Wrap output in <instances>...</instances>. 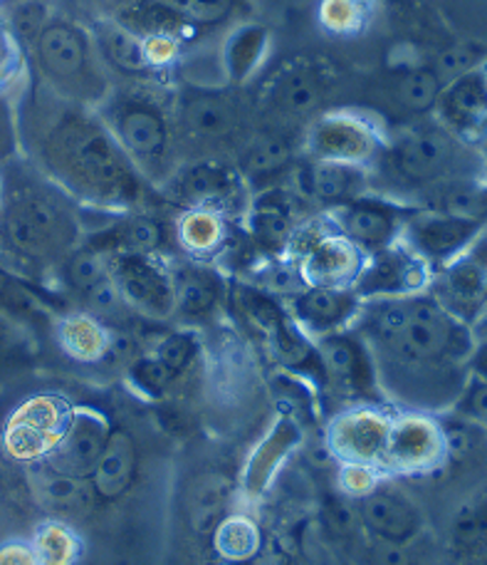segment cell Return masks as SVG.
I'll use <instances>...</instances> for the list:
<instances>
[{
  "instance_id": "obj_37",
  "label": "cell",
  "mask_w": 487,
  "mask_h": 565,
  "mask_svg": "<svg viewBox=\"0 0 487 565\" xmlns=\"http://www.w3.org/2000/svg\"><path fill=\"white\" fill-rule=\"evenodd\" d=\"M270 395L278 407V415L294 419L304 431L320 422V390L310 380L288 370H278L270 377Z\"/></svg>"
},
{
  "instance_id": "obj_29",
  "label": "cell",
  "mask_w": 487,
  "mask_h": 565,
  "mask_svg": "<svg viewBox=\"0 0 487 565\" xmlns=\"http://www.w3.org/2000/svg\"><path fill=\"white\" fill-rule=\"evenodd\" d=\"M174 238L184 256L216 264L232 241V218L213 209H184L174 224Z\"/></svg>"
},
{
  "instance_id": "obj_55",
  "label": "cell",
  "mask_w": 487,
  "mask_h": 565,
  "mask_svg": "<svg viewBox=\"0 0 487 565\" xmlns=\"http://www.w3.org/2000/svg\"><path fill=\"white\" fill-rule=\"evenodd\" d=\"M478 157H480V164H483L485 179H487V135H485V139L478 145Z\"/></svg>"
},
{
  "instance_id": "obj_45",
  "label": "cell",
  "mask_w": 487,
  "mask_h": 565,
  "mask_svg": "<svg viewBox=\"0 0 487 565\" xmlns=\"http://www.w3.org/2000/svg\"><path fill=\"white\" fill-rule=\"evenodd\" d=\"M371 8L374 0H322L320 23L332 35H357L367 28Z\"/></svg>"
},
{
  "instance_id": "obj_32",
  "label": "cell",
  "mask_w": 487,
  "mask_h": 565,
  "mask_svg": "<svg viewBox=\"0 0 487 565\" xmlns=\"http://www.w3.org/2000/svg\"><path fill=\"white\" fill-rule=\"evenodd\" d=\"M270 50L268 28L258 23L238 25L220 47V70L226 83L246 85L266 65Z\"/></svg>"
},
{
  "instance_id": "obj_2",
  "label": "cell",
  "mask_w": 487,
  "mask_h": 565,
  "mask_svg": "<svg viewBox=\"0 0 487 565\" xmlns=\"http://www.w3.org/2000/svg\"><path fill=\"white\" fill-rule=\"evenodd\" d=\"M47 97L35 137L43 174L97 214H134L154 204V186L141 177L97 109L67 103L50 89Z\"/></svg>"
},
{
  "instance_id": "obj_46",
  "label": "cell",
  "mask_w": 487,
  "mask_h": 565,
  "mask_svg": "<svg viewBox=\"0 0 487 565\" xmlns=\"http://www.w3.org/2000/svg\"><path fill=\"white\" fill-rule=\"evenodd\" d=\"M50 10L43 3V0H20V3L13 6L8 15V30L10 35L18 40L20 47H30L37 43V38L50 23Z\"/></svg>"
},
{
  "instance_id": "obj_35",
  "label": "cell",
  "mask_w": 487,
  "mask_h": 565,
  "mask_svg": "<svg viewBox=\"0 0 487 565\" xmlns=\"http://www.w3.org/2000/svg\"><path fill=\"white\" fill-rule=\"evenodd\" d=\"M322 97V77L310 65H292L272 79L268 89L270 107L282 117L300 119L314 113Z\"/></svg>"
},
{
  "instance_id": "obj_50",
  "label": "cell",
  "mask_w": 487,
  "mask_h": 565,
  "mask_svg": "<svg viewBox=\"0 0 487 565\" xmlns=\"http://www.w3.org/2000/svg\"><path fill=\"white\" fill-rule=\"evenodd\" d=\"M191 25H210L228 15L232 0H169Z\"/></svg>"
},
{
  "instance_id": "obj_14",
  "label": "cell",
  "mask_w": 487,
  "mask_h": 565,
  "mask_svg": "<svg viewBox=\"0 0 487 565\" xmlns=\"http://www.w3.org/2000/svg\"><path fill=\"white\" fill-rule=\"evenodd\" d=\"M164 194L184 209H213L230 218H242L252 191L240 169L223 161H196L171 174Z\"/></svg>"
},
{
  "instance_id": "obj_36",
  "label": "cell",
  "mask_w": 487,
  "mask_h": 565,
  "mask_svg": "<svg viewBox=\"0 0 487 565\" xmlns=\"http://www.w3.org/2000/svg\"><path fill=\"white\" fill-rule=\"evenodd\" d=\"M117 23L125 25L139 38H159L169 35L184 43L191 23L169 3V0H137V3L121 10Z\"/></svg>"
},
{
  "instance_id": "obj_51",
  "label": "cell",
  "mask_w": 487,
  "mask_h": 565,
  "mask_svg": "<svg viewBox=\"0 0 487 565\" xmlns=\"http://www.w3.org/2000/svg\"><path fill=\"white\" fill-rule=\"evenodd\" d=\"M20 65H23V47L10 35L8 25H0V89L18 77Z\"/></svg>"
},
{
  "instance_id": "obj_6",
  "label": "cell",
  "mask_w": 487,
  "mask_h": 565,
  "mask_svg": "<svg viewBox=\"0 0 487 565\" xmlns=\"http://www.w3.org/2000/svg\"><path fill=\"white\" fill-rule=\"evenodd\" d=\"M228 302L280 370L310 380L320 392L327 390L317 342L297 328L282 298L260 288L258 282H232Z\"/></svg>"
},
{
  "instance_id": "obj_13",
  "label": "cell",
  "mask_w": 487,
  "mask_h": 565,
  "mask_svg": "<svg viewBox=\"0 0 487 565\" xmlns=\"http://www.w3.org/2000/svg\"><path fill=\"white\" fill-rule=\"evenodd\" d=\"M393 412L396 407L391 405L342 407L324 424V449L339 467L359 463V467L381 469Z\"/></svg>"
},
{
  "instance_id": "obj_4",
  "label": "cell",
  "mask_w": 487,
  "mask_h": 565,
  "mask_svg": "<svg viewBox=\"0 0 487 565\" xmlns=\"http://www.w3.org/2000/svg\"><path fill=\"white\" fill-rule=\"evenodd\" d=\"M371 177H381L391 186V199L411 204V196H421L415 206L431 199L435 191L455 181L485 179L478 149L463 145L433 117L405 125L389 137Z\"/></svg>"
},
{
  "instance_id": "obj_53",
  "label": "cell",
  "mask_w": 487,
  "mask_h": 565,
  "mask_svg": "<svg viewBox=\"0 0 487 565\" xmlns=\"http://www.w3.org/2000/svg\"><path fill=\"white\" fill-rule=\"evenodd\" d=\"M468 372L473 377H483L487 380V338L475 342V350L468 362Z\"/></svg>"
},
{
  "instance_id": "obj_43",
  "label": "cell",
  "mask_w": 487,
  "mask_h": 565,
  "mask_svg": "<svg viewBox=\"0 0 487 565\" xmlns=\"http://www.w3.org/2000/svg\"><path fill=\"white\" fill-rule=\"evenodd\" d=\"M63 270H65V280L83 298H87L89 292H95L101 282H107L111 278L109 256L87 244H79L73 254L65 258Z\"/></svg>"
},
{
  "instance_id": "obj_40",
  "label": "cell",
  "mask_w": 487,
  "mask_h": 565,
  "mask_svg": "<svg viewBox=\"0 0 487 565\" xmlns=\"http://www.w3.org/2000/svg\"><path fill=\"white\" fill-rule=\"evenodd\" d=\"M40 565H77L85 553V541L67 521L50 519L30 539Z\"/></svg>"
},
{
  "instance_id": "obj_5",
  "label": "cell",
  "mask_w": 487,
  "mask_h": 565,
  "mask_svg": "<svg viewBox=\"0 0 487 565\" xmlns=\"http://www.w3.org/2000/svg\"><path fill=\"white\" fill-rule=\"evenodd\" d=\"M33 53L53 95L89 109H99L109 99V67L99 55L95 38L79 25L69 20H50Z\"/></svg>"
},
{
  "instance_id": "obj_31",
  "label": "cell",
  "mask_w": 487,
  "mask_h": 565,
  "mask_svg": "<svg viewBox=\"0 0 487 565\" xmlns=\"http://www.w3.org/2000/svg\"><path fill=\"white\" fill-rule=\"evenodd\" d=\"M55 335L67 358L97 365L115 350V335L93 312H67L57 320Z\"/></svg>"
},
{
  "instance_id": "obj_17",
  "label": "cell",
  "mask_w": 487,
  "mask_h": 565,
  "mask_svg": "<svg viewBox=\"0 0 487 565\" xmlns=\"http://www.w3.org/2000/svg\"><path fill=\"white\" fill-rule=\"evenodd\" d=\"M433 276L435 270L401 238L389 248H381L377 254L367 256L351 290L364 302L409 298L419 296V292H429L433 286Z\"/></svg>"
},
{
  "instance_id": "obj_8",
  "label": "cell",
  "mask_w": 487,
  "mask_h": 565,
  "mask_svg": "<svg viewBox=\"0 0 487 565\" xmlns=\"http://www.w3.org/2000/svg\"><path fill=\"white\" fill-rule=\"evenodd\" d=\"M304 286L354 288L367 256L332 226L327 214L304 218L288 246Z\"/></svg>"
},
{
  "instance_id": "obj_7",
  "label": "cell",
  "mask_w": 487,
  "mask_h": 565,
  "mask_svg": "<svg viewBox=\"0 0 487 565\" xmlns=\"http://www.w3.org/2000/svg\"><path fill=\"white\" fill-rule=\"evenodd\" d=\"M109 132L151 186L171 179V127L156 99L144 93H111L99 109Z\"/></svg>"
},
{
  "instance_id": "obj_42",
  "label": "cell",
  "mask_w": 487,
  "mask_h": 565,
  "mask_svg": "<svg viewBox=\"0 0 487 565\" xmlns=\"http://www.w3.org/2000/svg\"><path fill=\"white\" fill-rule=\"evenodd\" d=\"M176 382L178 377L154 355V352L139 355L127 365V385L131 392H137L141 399H166L169 392L176 387Z\"/></svg>"
},
{
  "instance_id": "obj_18",
  "label": "cell",
  "mask_w": 487,
  "mask_h": 565,
  "mask_svg": "<svg viewBox=\"0 0 487 565\" xmlns=\"http://www.w3.org/2000/svg\"><path fill=\"white\" fill-rule=\"evenodd\" d=\"M485 226L487 224L480 218L419 206L411 214V218L405 221L401 238L433 270H441L453 258H458L483 234Z\"/></svg>"
},
{
  "instance_id": "obj_38",
  "label": "cell",
  "mask_w": 487,
  "mask_h": 565,
  "mask_svg": "<svg viewBox=\"0 0 487 565\" xmlns=\"http://www.w3.org/2000/svg\"><path fill=\"white\" fill-rule=\"evenodd\" d=\"M213 548L223 561L246 563L252 561L262 548V529L250 513H228L216 531H213Z\"/></svg>"
},
{
  "instance_id": "obj_11",
  "label": "cell",
  "mask_w": 487,
  "mask_h": 565,
  "mask_svg": "<svg viewBox=\"0 0 487 565\" xmlns=\"http://www.w3.org/2000/svg\"><path fill=\"white\" fill-rule=\"evenodd\" d=\"M324 367L327 390L324 395H334L347 405H389L383 395L377 365L371 350L354 328L332 332L314 340Z\"/></svg>"
},
{
  "instance_id": "obj_10",
  "label": "cell",
  "mask_w": 487,
  "mask_h": 565,
  "mask_svg": "<svg viewBox=\"0 0 487 565\" xmlns=\"http://www.w3.org/2000/svg\"><path fill=\"white\" fill-rule=\"evenodd\" d=\"M451 461L448 437L441 415L415 409H396L381 471L387 479L429 477Z\"/></svg>"
},
{
  "instance_id": "obj_41",
  "label": "cell",
  "mask_w": 487,
  "mask_h": 565,
  "mask_svg": "<svg viewBox=\"0 0 487 565\" xmlns=\"http://www.w3.org/2000/svg\"><path fill=\"white\" fill-rule=\"evenodd\" d=\"M443 87V77L435 73L433 65H415L405 70V73L396 79L393 95L399 99V105L403 109H409L411 115L433 117V109L435 103H439Z\"/></svg>"
},
{
  "instance_id": "obj_47",
  "label": "cell",
  "mask_w": 487,
  "mask_h": 565,
  "mask_svg": "<svg viewBox=\"0 0 487 565\" xmlns=\"http://www.w3.org/2000/svg\"><path fill=\"white\" fill-rule=\"evenodd\" d=\"M20 154V117L13 97L0 89V167L13 164Z\"/></svg>"
},
{
  "instance_id": "obj_49",
  "label": "cell",
  "mask_w": 487,
  "mask_h": 565,
  "mask_svg": "<svg viewBox=\"0 0 487 565\" xmlns=\"http://www.w3.org/2000/svg\"><path fill=\"white\" fill-rule=\"evenodd\" d=\"M383 479L387 477H383L381 469L359 467V463H344V467H339L337 483L344 497H349L351 501H359L377 489Z\"/></svg>"
},
{
  "instance_id": "obj_12",
  "label": "cell",
  "mask_w": 487,
  "mask_h": 565,
  "mask_svg": "<svg viewBox=\"0 0 487 565\" xmlns=\"http://www.w3.org/2000/svg\"><path fill=\"white\" fill-rule=\"evenodd\" d=\"M73 405L57 395H33L6 419L3 451L20 463H43L57 449L73 417Z\"/></svg>"
},
{
  "instance_id": "obj_44",
  "label": "cell",
  "mask_w": 487,
  "mask_h": 565,
  "mask_svg": "<svg viewBox=\"0 0 487 565\" xmlns=\"http://www.w3.org/2000/svg\"><path fill=\"white\" fill-rule=\"evenodd\" d=\"M154 355L181 380L198 365L203 355V340L196 328H178L166 332L154 345Z\"/></svg>"
},
{
  "instance_id": "obj_21",
  "label": "cell",
  "mask_w": 487,
  "mask_h": 565,
  "mask_svg": "<svg viewBox=\"0 0 487 565\" xmlns=\"http://www.w3.org/2000/svg\"><path fill=\"white\" fill-rule=\"evenodd\" d=\"M290 189L310 209H320L322 214L339 209L349 201L369 194L371 171L364 167L339 164V161H322L302 157L292 167Z\"/></svg>"
},
{
  "instance_id": "obj_24",
  "label": "cell",
  "mask_w": 487,
  "mask_h": 565,
  "mask_svg": "<svg viewBox=\"0 0 487 565\" xmlns=\"http://www.w3.org/2000/svg\"><path fill=\"white\" fill-rule=\"evenodd\" d=\"M357 516L371 541L411 546L425 529V519L409 493L393 489L383 479L377 489L357 501Z\"/></svg>"
},
{
  "instance_id": "obj_20",
  "label": "cell",
  "mask_w": 487,
  "mask_h": 565,
  "mask_svg": "<svg viewBox=\"0 0 487 565\" xmlns=\"http://www.w3.org/2000/svg\"><path fill=\"white\" fill-rule=\"evenodd\" d=\"M307 204L290 186H268L250 196L242 226L262 254L285 258L288 246L304 218H310Z\"/></svg>"
},
{
  "instance_id": "obj_16",
  "label": "cell",
  "mask_w": 487,
  "mask_h": 565,
  "mask_svg": "<svg viewBox=\"0 0 487 565\" xmlns=\"http://www.w3.org/2000/svg\"><path fill=\"white\" fill-rule=\"evenodd\" d=\"M415 209L419 206L369 191L349 204L327 211V216L344 238L351 241L364 256H371L401 241L405 221L411 218Z\"/></svg>"
},
{
  "instance_id": "obj_54",
  "label": "cell",
  "mask_w": 487,
  "mask_h": 565,
  "mask_svg": "<svg viewBox=\"0 0 487 565\" xmlns=\"http://www.w3.org/2000/svg\"><path fill=\"white\" fill-rule=\"evenodd\" d=\"M20 345V332L8 318L0 316V355H8Z\"/></svg>"
},
{
  "instance_id": "obj_48",
  "label": "cell",
  "mask_w": 487,
  "mask_h": 565,
  "mask_svg": "<svg viewBox=\"0 0 487 565\" xmlns=\"http://www.w3.org/2000/svg\"><path fill=\"white\" fill-rule=\"evenodd\" d=\"M451 412L473 424H478L480 429L487 431V380L470 375Z\"/></svg>"
},
{
  "instance_id": "obj_1",
  "label": "cell",
  "mask_w": 487,
  "mask_h": 565,
  "mask_svg": "<svg viewBox=\"0 0 487 565\" xmlns=\"http://www.w3.org/2000/svg\"><path fill=\"white\" fill-rule=\"evenodd\" d=\"M371 350L389 405L443 415L468 382L473 326L455 318L433 292L369 300L351 326Z\"/></svg>"
},
{
  "instance_id": "obj_39",
  "label": "cell",
  "mask_w": 487,
  "mask_h": 565,
  "mask_svg": "<svg viewBox=\"0 0 487 565\" xmlns=\"http://www.w3.org/2000/svg\"><path fill=\"white\" fill-rule=\"evenodd\" d=\"M451 543L465 558L487 556V483L455 511Z\"/></svg>"
},
{
  "instance_id": "obj_34",
  "label": "cell",
  "mask_w": 487,
  "mask_h": 565,
  "mask_svg": "<svg viewBox=\"0 0 487 565\" xmlns=\"http://www.w3.org/2000/svg\"><path fill=\"white\" fill-rule=\"evenodd\" d=\"M294 149L292 141L285 135H262L250 141L242 149L240 157V174L248 181L252 194L260 189L278 186L272 184L282 171H292Z\"/></svg>"
},
{
  "instance_id": "obj_30",
  "label": "cell",
  "mask_w": 487,
  "mask_h": 565,
  "mask_svg": "<svg viewBox=\"0 0 487 565\" xmlns=\"http://www.w3.org/2000/svg\"><path fill=\"white\" fill-rule=\"evenodd\" d=\"M181 119L198 139H223L238 125L236 103L216 87H194L181 103Z\"/></svg>"
},
{
  "instance_id": "obj_27",
  "label": "cell",
  "mask_w": 487,
  "mask_h": 565,
  "mask_svg": "<svg viewBox=\"0 0 487 565\" xmlns=\"http://www.w3.org/2000/svg\"><path fill=\"white\" fill-rule=\"evenodd\" d=\"M111 422L107 415H101L95 407H75L73 417L67 422V429L59 439L57 449L50 454L47 463L50 469L69 473L75 479H89L97 459L105 451L107 441L111 437Z\"/></svg>"
},
{
  "instance_id": "obj_15",
  "label": "cell",
  "mask_w": 487,
  "mask_h": 565,
  "mask_svg": "<svg viewBox=\"0 0 487 565\" xmlns=\"http://www.w3.org/2000/svg\"><path fill=\"white\" fill-rule=\"evenodd\" d=\"M109 274L127 310L149 320L174 318V280L164 256L111 254Z\"/></svg>"
},
{
  "instance_id": "obj_19",
  "label": "cell",
  "mask_w": 487,
  "mask_h": 565,
  "mask_svg": "<svg viewBox=\"0 0 487 565\" xmlns=\"http://www.w3.org/2000/svg\"><path fill=\"white\" fill-rule=\"evenodd\" d=\"M431 292L455 318L478 322L487 308V226L458 258L435 270Z\"/></svg>"
},
{
  "instance_id": "obj_56",
  "label": "cell",
  "mask_w": 487,
  "mask_h": 565,
  "mask_svg": "<svg viewBox=\"0 0 487 565\" xmlns=\"http://www.w3.org/2000/svg\"><path fill=\"white\" fill-rule=\"evenodd\" d=\"M389 3H393V6H411V3H415V0H389Z\"/></svg>"
},
{
  "instance_id": "obj_3",
  "label": "cell",
  "mask_w": 487,
  "mask_h": 565,
  "mask_svg": "<svg viewBox=\"0 0 487 565\" xmlns=\"http://www.w3.org/2000/svg\"><path fill=\"white\" fill-rule=\"evenodd\" d=\"M23 177V174H20ZM83 244L75 201L43 179L0 181V250L20 264L45 268L59 264Z\"/></svg>"
},
{
  "instance_id": "obj_23",
  "label": "cell",
  "mask_w": 487,
  "mask_h": 565,
  "mask_svg": "<svg viewBox=\"0 0 487 565\" xmlns=\"http://www.w3.org/2000/svg\"><path fill=\"white\" fill-rule=\"evenodd\" d=\"M433 119L463 145L478 149L487 135V65H475L445 83Z\"/></svg>"
},
{
  "instance_id": "obj_52",
  "label": "cell",
  "mask_w": 487,
  "mask_h": 565,
  "mask_svg": "<svg viewBox=\"0 0 487 565\" xmlns=\"http://www.w3.org/2000/svg\"><path fill=\"white\" fill-rule=\"evenodd\" d=\"M0 565H40L30 541L0 543Z\"/></svg>"
},
{
  "instance_id": "obj_22",
  "label": "cell",
  "mask_w": 487,
  "mask_h": 565,
  "mask_svg": "<svg viewBox=\"0 0 487 565\" xmlns=\"http://www.w3.org/2000/svg\"><path fill=\"white\" fill-rule=\"evenodd\" d=\"M304 434L307 431L285 415H278L272 419L270 429L262 434L260 441L246 457V463H242L238 489L240 499L246 501L248 507H258V503H262V499L268 497L282 469H285L294 454L300 451L304 444Z\"/></svg>"
},
{
  "instance_id": "obj_25",
  "label": "cell",
  "mask_w": 487,
  "mask_h": 565,
  "mask_svg": "<svg viewBox=\"0 0 487 565\" xmlns=\"http://www.w3.org/2000/svg\"><path fill=\"white\" fill-rule=\"evenodd\" d=\"M169 266L174 280V318L194 328L226 308L230 282L216 264L184 258Z\"/></svg>"
},
{
  "instance_id": "obj_28",
  "label": "cell",
  "mask_w": 487,
  "mask_h": 565,
  "mask_svg": "<svg viewBox=\"0 0 487 565\" xmlns=\"http://www.w3.org/2000/svg\"><path fill=\"white\" fill-rule=\"evenodd\" d=\"M139 451L131 431L125 427L111 429L105 451L97 459L93 473H89V487L99 503H117L127 497L137 481Z\"/></svg>"
},
{
  "instance_id": "obj_26",
  "label": "cell",
  "mask_w": 487,
  "mask_h": 565,
  "mask_svg": "<svg viewBox=\"0 0 487 565\" xmlns=\"http://www.w3.org/2000/svg\"><path fill=\"white\" fill-rule=\"evenodd\" d=\"M292 320L312 340L347 330L357 322L364 300L351 288L302 286L282 298Z\"/></svg>"
},
{
  "instance_id": "obj_33",
  "label": "cell",
  "mask_w": 487,
  "mask_h": 565,
  "mask_svg": "<svg viewBox=\"0 0 487 565\" xmlns=\"http://www.w3.org/2000/svg\"><path fill=\"white\" fill-rule=\"evenodd\" d=\"M93 38L109 70L141 79L154 77V70H151L147 57L144 38L131 33V30L117 23V20H101V23L95 25Z\"/></svg>"
},
{
  "instance_id": "obj_9",
  "label": "cell",
  "mask_w": 487,
  "mask_h": 565,
  "mask_svg": "<svg viewBox=\"0 0 487 565\" xmlns=\"http://www.w3.org/2000/svg\"><path fill=\"white\" fill-rule=\"evenodd\" d=\"M389 135L369 115L354 109H334V113L312 119L304 129V157L339 164L374 169L387 149Z\"/></svg>"
}]
</instances>
